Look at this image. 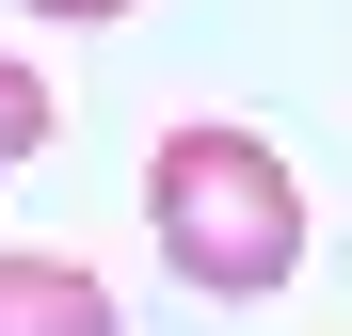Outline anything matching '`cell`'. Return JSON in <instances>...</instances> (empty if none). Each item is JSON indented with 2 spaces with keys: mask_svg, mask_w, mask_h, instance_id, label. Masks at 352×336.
Instances as JSON below:
<instances>
[{
  "mask_svg": "<svg viewBox=\"0 0 352 336\" xmlns=\"http://www.w3.org/2000/svg\"><path fill=\"white\" fill-rule=\"evenodd\" d=\"M144 224H160V256L192 272V289H224V304H256V289L305 272V177H288L256 128H224V112L160 128V160H144Z\"/></svg>",
  "mask_w": 352,
  "mask_h": 336,
  "instance_id": "1",
  "label": "cell"
},
{
  "mask_svg": "<svg viewBox=\"0 0 352 336\" xmlns=\"http://www.w3.org/2000/svg\"><path fill=\"white\" fill-rule=\"evenodd\" d=\"M0 336H112V289L80 256H0Z\"/></svg>",
  "mask_w": 352,
  "mask_h": 336,
  "instance_id": "2",
  "label": "cell"
},
{
  "mask_svg": "<svg viewBox=\"0 0 352 336\" xmlns=\"http://www.w3.org/2000/svg\"><path fill=\"white\" fill-rule=\"evenodd\" d=\"M32 144H48V80L16 65V48H0V177H16V160H32Z\"/></svg>",
  "mask_w": 352,
  "mask_h": 336,
  "instance_id": "3",
  "label": "cell"
},
{
  "mask_svg": "<svg viewBox=\"0 0 352 336\" xmlns=\"http://www.w3.org/2000/svg\"><path fill=\"white\" fill-rule=\"evenodd\" d=\"M32 16H129V0H32Z\"/></svg>",
  "mask_w": 352,
  "mask_h": 336,
  "instance_id": "4",
  "label": "cell"
}]
</instances>
